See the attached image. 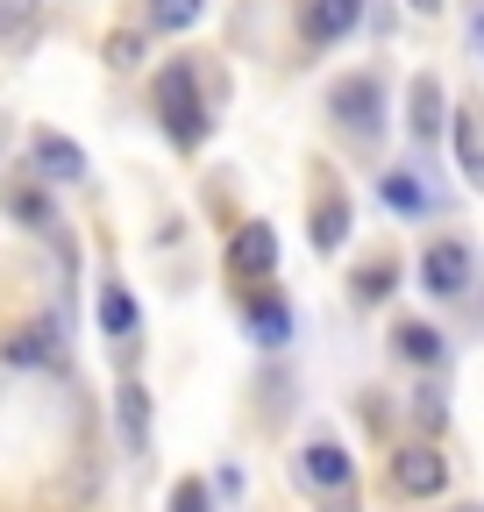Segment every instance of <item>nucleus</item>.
<instances>
[{
	"label": "nucleus",
	"instance_id": "obj_1",
	"mask_svg": "<svg viewBox=\"0 0 484 512\" xmlns=\"http://www.w3.org/2000/svg\"><path fill=\"white\" fill-rule=\"evenodd\" d=\"M157 114H164V136L178 150H200L207 143V100H200V79L186 72V64H171V72L157 79Z\"/></svg>",
	"mask_w": 484,
	"mask_h": 512
},
{
	"label": "nucleus",
	"instance_id": "obj_2",
	"mask_svg": "<svg viewBox=\"0 0 484 512\" xmlns=\"http://www.w3.org/2000/svg\"><path fill=\"white\" fill-rule=\"evenodd\" d=\"M328 114L349 128V136H363V143H371V136H378V121H385V79H378V72L342 79V86L328 93Z\"/></svg>",
	"mask_w": 484,
	"mask_h": 512
},
{
	"label": "nucleus",
	"instance_id": "obj_3",
	"mask_svg": "<svg viewBox=\"0 0 484 512\" xmlns=\"http://www.w3.org/2000/svg\"><path fill=\"white\" fill-rule=\"evenodd\" d=\"M392 491L399 498H442L449 491V463L435 456L428 441H406L399 456H392Z\"/></svg>",
	"mask_w": 484,
	"mask_h": 512
},
{
	"label": "nucleus",
	"instance_id": "obj_4",
	"mask_svg": "<svg viewBox=\"0 0 484 512\" xmlns=\"http://www.w3.org/2000/svg\"><path fill=\"white\" fill-rule=\"evenodd\" d=\"M363 22V0H299V36L307 43H342Z\"/></svg>",
	"mask_w": 484,
	"mask_h": 512
},
{
	"label": "nucleus",
	"instance_id": "obj_5",
	"mask_svg": "<svg viewBox=\"0 0 484 512\" xmlns=\"http://www.w3.org/2000/svg\"><path fill=\"white\" fill-rule=\"evenodd\" d=\"M420 285H428L435 299H456L470 285V249L463 242H428V256H420Z\"/></svg>",
	"mask_w": 484,
	"mask_h": 512
},
{
	"label": "nucleus",
	"instance_id": "obj_6",
	"mask_svg": "<svg viewBox=\"0 0 484 512\" xmlns=\"http://www.w3.org/2000/svg\"><path fill=\"white\" fill-rule=\"evenodd\" d=\"M406 128H413V143H435L442 128H449V100H442V79H435V72L413 79V93H406Z\"/></svg>",
	"mask_w": 484,
	"mask_h": 512
},
{
	"label": "nucleus",
	"instance_id": "obj_7",
	"mask_svg": "<svg viewBox=\"0 0 484 512\" xmlns=\"http://www.w3.org/2000/svg\"><path fill=\"white\" fill-rule=\"evenodd\" d=\"M299 477L321 484V491H342V484H356V456L342 441H307L299 448Z\"/></svg>",
	"mask_w": 484,
	"mask_h": 512
},
{
	"label": "nucleus",
	"instance_id": "obj_8",
	"mask_svg": "<svg viewBox=\"0 0 484 512\" xmlns=\"http://www.w3.org/2000/svg\"><path fill=\"white\" fill-rule=\"evenodd\" d=\"M228 271H235V278H271V271H278V235H271L264 221H250V228L228 242Z\"/></svg>",
	"mask_w": 484,
	"mask_h": 512
},
{
	"label": "nucleus",
	"instance_id": "obj_9",
	"mask_svg": "<svg viewBox=\"0 0 484 512\" xmlns=\"http://www.w3.org/2000/svg\"><path fill=\"white\" fill-rule=\"evenodd\" d=\"M29 164H36L50 185H72V178L86 171V150H79L72 136H57V128H43V136L29 143Z\"/></svg>",
	"mask_w": 484,
	"mask_h": 512
},
{
	"label": "nucleus",
	"instance_id": "obj_10",
	"mask_svg": "<svg viewBox=\"0 0 484 512\" xmlns=\"http://www.w3.org/2000/svg\"><path fill=\"white\" fill-rule=\"evenodd\" d=\"M449 143H456V164H463V178L484 192V114H477V107L449 114Z\"/></svg>",
	"mask_w": 484,
	"mask_h": 512
},
{
	"label": "nucleus",
	"instance_id": "obj_11",
	"mask_svg": "<svg viewBox=\"0 0 484 512\" xmlns=\"http://www.w3.org/2000/svg\"><path fill=\"white\" fill-rule=\"evenodd\" d=\"M114 427H121V441H129V456L150 448V392L143 384H121L114 392Z\"/></svg>",
	"mask_w": 484,
	"mask_h": 512
},
{
	"label": "nucleus",
	"instance_id": "obj_12",
	"mask_svg": "<svg viewBox=\"0 0 484 512\" xmlns=\"http://www.w3.org/2000/svg\"><path fill=\"white\" fill-rule=\"evenodd\" d=\"M0 356H8L15 370H43V363H57V328H50V320H36V328L8 335V349H0Z\"/></svg>",
	"mask_w": 484,
	"mask_h": 512
},
{
	"label": "nucleus",
	"instance_id": "obj_13",
	"mask_svg": "<svg viewBox=\"0 0 484 512\" xmlns=\"http://www.w3.org/2000/svg\"><path fill=\"white\" fill-rule=\"evenodd\" d=\"M378 200H385L392 214H435V192L420 185V178H406V171H385V178H378Z\"/></svg>",
	"mask_w": 484,
	"mask_h": 512
},
{
	"label": "nucleus",
	"instance_id": "obj_14",
	"mask_svg": "<svg viewBox=\"0 0 484 512\" xmlns=\"http://www.w3.org/2000/svg\"><path fill=\"white\" fill-rule=\"evenodd\" d=\"M392 356L399 363H442V335L428 328V320H399V328H392Z\"/></svg>",
	"mask_w": 484,
	"mask_h": 512
},
{
	"label": "nucleus",
	"instance_id": "obj_15",
	"mask_svg": "<svg viewBox=\"0 0 484 512\" xmlns=\"http://www.w3.org/2000/svg\"><path fill=\"white\" fill-rule=\"evenodd\" d=\"M349 235V200L342 192H321V207H314V249H342Z\"/></svg>",
	"mask_w": 484,
	"mask_h": 512
},
{
	"label": "nucleus",
	"instance_id": "obj_16",
	"mask_svg": "<svg viewBox=\"0 0 484 512\" xmlns=\"http://www.w3.org/2000/svg\"><path fill=\"white\" fill-rule=\"evenodd\" d=\"M100 328H107L114 342L136 335V299H129V285H107V292H100Z\"/></svg>",
	"mask_w": 484,
	"mask_h": 512
},
{
	"label": "nucleus",
	"instance_id": "obj_17",
	"mask_svg": "<svg viewBox=\"0 0 484 512\" xmlns=\"http://www.w3.org/2000/svg\"><path fill=\"white\" fill-rule=\"evenodd\" d=\"M0 207H8L15 221H29V228H43V235L57 228V221H50V200H43L36 185H8V192H0Z\"/></svg>",
	"mask_w": 484,
	"mask_h": 512
},
{
	"label": "nucleus",
	"instance_id": "obj_18",
	"mask_svg": "<svg viewBox=\"0 0 484 512\" xmlns=\"http://www.w3.org/2000/svg\"><path fill=\"white\" fill-rule=\"evenodd\" d=\"M200 15H207V0H150V29H164V36H186Z\"/></svg>",
	"mask_w": 484,
	"mask_h": 512
},
{
	"label": "nucleus",
	"instance_id": "obj_19",
	"mask_svg": "<svg viewBox=\"0 0 484 512\" xmlns=\"http://www.w3.org/2000/svg\"><path fill=\"white\" fill-rule=\"evenodd\" d=\"M250 335H257L264 349H278V342L292 335V313H285L278 299H250Z\"/></svg>",
	"mask_w": 484,
	"mask_h": 512
},
{
	"label": "nucleus",
	"instance_id": "obj_20",
	"mask_svg": "<svg viewBox=\"0 0 484 512\" xmlns=\"http://www.w3.org/2000/svg\"><path fill=\"white\" fill-rule=\"evenodd\" d=\"M349 292H356V306H378V299L392 292V264H385V256H378V264H371V271H363V278H356Z\"/></svg>",
	"mask_w": 484,
	"mask_h": 512
},
{
	"label": "nucleus",
	"instance_id": "obj_21",
	"mask_svg": "<svg viewBox=\"0 0 484 512\" xmlns=\"http://www.w3.org/2000/svg\"><path fill=\"white\" fill-rule=\"evenodd\" d=\"M107 64H114V72H136V64H143V36H129V29L107 36Z\"/></svg>",
	"mask_w": 484,
	"mask_h": 512
},
{
	"label": "nucleus",
	"instance_id": "obj_22",
	"mask_svg": "<svg viewBox=\"0 0 484 512\" xmlns=\"http://www.w3.org/2000/svg\"><path fill=\"white\" fill-rule=\"evenodd\" d=\"M171 512H214L207 484H200V477H186V484H171Z\"/></svg>",
	"mask_w": 484,
	"mask_h": 512
},
{
	"label": "nucleus",
	"instance_id": "obj_23",
	"mask_svg": "<svg viewBox=\"0 0 484 512\" xmlns=\"http://www.w3.org/2000/svg\"><path fill=\"white\" fill-rule=\"evenodd\" d=\"M36 15V0H0V36H8V29H22Z\"/></svg>",
	"mask_w": 484,
	"mask_h": 512
},
{
	"label": "nucleus",
	"instance_id": "obj_24",
	"mask_svg": "<svg viewBox=\"0 0 484 512\" xmlns=\"http://www.w3.org/2000/svg\"><path fill=\"white\" fill-rule=\"evenodd\" d=\"M420 427H442V392H420Z\"/></svg>",
	"mask_w": 484,
	"mask_h": 512
},
{
	"label": "nucleus",
	"instance_id": "obj_25",
	"mask_svg": "<svg viewBox=\"0 0 484 512\" xmlns=\"http://www.w3.org/2000/svg\"><path fill=\"white\" fill-rule=\"evenodd\" d=\"M406 8H413V15H442V0H406Z\"/></svg>",
	"mask_w": 484,
	"mask_h": 512
},
{
	"label": "nucleus",
	"instance_id": "obj_26",
	"mask_svg": "<svg viewBox=\"0 0 484 512\" xmlns=\"http://www.w3.org/2000/svg\"><path fill=\"white\" fill-rule=\"evenodd\" d=\"M470 43H477V50H484V15H477V22H470Z\"/></svg>",
	"mask_w": 484,
	"mask_h": 512
},
{
	"label": "nucleus",
	"instance_id": "obj_27",
	"mask_svg": "<svg viewBox=\"0 0 484 512\" xmlns=\"http://www.w3.org/2000/svg\"><path fill=\"white\" fill-rule=\"evenodd\" d=\"M449 512H477V505H449Z\"/></svg>",
	"mask_w": 484,
	"mask_h": 512
}]
</instances>
